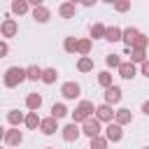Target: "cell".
<instances>
[{
    "label": "cell",
    "mask_w": 149,
    "mask_h": 149,
    "mask_svg": "<svg viewBox=\"0 0 149 149\" xmlns=\"http://www.w3.org/2000/svg\"><path fill=\"white\" fill-rule=\"evenodd\" d=\"M26 79H30V81L42 79V68H40V65H28V68H26Z\"/></svg>",
    "instance_id": "26"
},
{
    "label": "cell",
    "mask_w": 149,
    "mask_h": 149,
    "mask_svg": "<svg viewBox=\"0 0 149 149\" xmlns=\"http://www.w3.org/2000/svg\"><path fill=\"white\" fill-rule=\"evenodd\" d=\"M114 9H116V12H128V9H130V2L119 0V2H114Z\"/></svg>",
    "instance_id": "34"
},
{
    "label": "cell",
    "mask_w": 149,
    "mask_h": 149,
    "mask_svg": "<svg viewBox=\"0 0 149 149\" xmlns=\"http://www.w3.org/2000/svg\"><path fill=\"white\" fill-rule=\"evenodd\" d=\"M56 79H58V70H56V68H44V70H42V79H40V81H44V84H56Z\"/></svg>",
    "instance_id": "18"
},
{
    "label": "cell",
    "mask_w": 149,
    "mask_h": 149,
    "mask_svg": "<svg viewBox=\"0 0 149 149\" xmlns=\"http://www.w3.org/2000/svg\"><path fill=\"white\" fill-rule=\"evenodd\" d=\"M142 112L149 116V100H144V102H142Z\"/></svg>",
    "instance_id": "37"
},
{
    "label": "cell",
    "mask_w": 149,
    "mask_h": 149,
    "mask_svg": "<svg viewBox=\"0 0 149 149\" xmlns=\"http://www.w3.org/2000/svg\"><path fill=\"white\" fill-rule=\"evenodd\" d=\"M105 30H107V26L93 23V26H91V37H93V40H105Z\"/></svg>",
    "instance_id": "28"
},
{
    "label": "cell",
    "mask_w": 149,
    "mask_h": 149,
    "mask_svg": "<svg viewBox=\"0 0 149 149\" xmlns=\"http://www.w3.org/2000/svg\"><path fill=\"white\" fill-rule=\"evenodd\" d=\"M137 35H140V30H137V28H126V30H121V40L126 42V49H130V47H133V42L137 40Z\"/></svg>",
    "instance_id": "16"
},
{
    "label": "cell",
    "mask_w": 149,
    "mask_h": 149,
    "mask_svg": "<svg viewBox=\"0 0 149 149\" xmlns=\"http://www.w3.org/2000/svg\"><path fill=\"white\" fill-rule=\"evenodd\" d=\"M77 54H79V56H88V54H91V40H88V37L77 40Z\"/></svg>",
    "instance_id": "23"
},
{
    "label": "cell",
    "mask_w": 149,
    "mask_h": 149,
    "mask_svg": "<svg viewBox=\"0 0 149 149\" xmlns=\"http://www.w3.org/2000/svg\"><path fill=\"white\" fill-rule=\"evenodd\" d=\"M121 137H123V128L116 126V123H107V128H105V140H107V142H119Z\"/></svg>",
    "instance_id": "8"
},
{
    "label": "cell",
    "mask_w": 149,
    "mask_h": 149,
    "mask_svg": "<svg viewBox=\"0 0 149 149\" xmlns=\"http://www.w3.org/2000/svg\"><path fill=\"white\" fill-rule=\"evenodd\" d=\"M40 130H42V135H54L58 130V121L54 116H47V119L40 121Z\"/></svg>",
    "instance_id": "11"
},
{
    "label": "cell",
    "mask_w": 149,
    "mask_h": 149,
    "mask_svg": "<svg viewBox=\"0 0 149 149\" xmlns=\"http://www.w3.org/2000/svg\"><path fill=\"white\" fill-rule=\"evenodd\" d=\"M65 114H68V107H65L63 102H54V105H51V116H54L56 121H58V119H63Z\"/></svg>",
    "instance_id": "27"
},
{
    "label": "cell",
    "mask_w": 149,
    "mask_h": 149,
    "mask_svg": "<svg viewBox=\"0 0 149 149\" xmlns=\"http://www.w3.org/2000/svg\"><path fill=\"white\" fill-rule=\"evenodd\" d=\"M95 112V105L91 100H81L77 105V109L72 112V123H84L86 119H91V114Z\"/></svg>",
    "instance_id": "2"
},
{
    "label": "cell",
    "mask_w": 149,
    "mask_h": 149,
    "mask_svg": "<svg viewBox=\"0 0 149 149\" xmlns=\"http://www.w3.org/2000/svg\"><path fill=\"white\" fill-rule=\"evenodd\" d=\"M105 40L107 42H121V28L119 26H109L105 30Z\"/></svg>",
    "instance_id": "20"
},
{
    "label": "cell",
    "mask_w": 149,
    "mask_h": 149,
    "mask_svg": "<svg viewBox=\"0 0 149 149\" xmlns=\"http://www.w3.org/2000/svg\"><path fill=\"white\" fill-rule=\"evenodd\" d=\"M58 14H61L63 19H72V16L77 14V5H74V2H61V5H58Z\"/></svg>",
    "instance_id": "15"
},
{
    "label": "cell",
    "mask_w": 149,
    "mask_h": 149,
    "mask_svg": "<svg viewBox=\"0 0 149 149\" xmlns=\"http://www.w3.org/2000/svg\"><path fill=\"white\" fill-rule=\"evenodd\" d=\"M81 133L91 140V137H98L100 135V121L95 119V116H91V119H86L84 123H81Z\"/></svg>",
    "instance_id": "3"
},
{
    "label": "cell",
    "mask_w": 149,
    "mask_h": 149,
    "mask_svg": "<svg viewBox=\"0 0 149 149\" xmlns=\"http://www.w3.org/2000/svg\"><path fill=\"white\" fill-rule=\"evenodd\" d=\"M5 133H7V130H5V128H2V126H0V142H2V140H5Z\"/></svg>",
    "instance_id": "38"
},
{
    "label": "cell",
    "mask_w": 149,
    "mask_h": 149,
    "mask_svg": "<svg viewBox=\"0 0 149 149\" xmlns=\"http://www.w3.org/2000/svg\"><path fill=\"white\" fill-rule=\"evenodd\" d=\"M77 70H79V72H91V70H93V58H91V56H81V58L77 61Z\"/></svg>",
    "instance_id": "25"
},
{
    "label": "cell",
    "mask_w": 149,
    "mask_h": 149,
    "mask_svg": "<svg viewBox=\"0 0 149 149\" xmlns=\"http://www.w3.org/2000/svg\"><path fill=\"white\" fill-rule=\"evenodd\" d=\"M147 44H149V37L140 33V35H137V40L133 42V47H130V49H147Z\"/></svg>",
    "instance_id": "33"
},
{
    "label": "cell",
    "mask_w": 149,
    "mask_h": 149,
    "mask_svg": "<svg viewBox=\"0 0 149 149\" xmlns=\"http://www.w3.org/2000/svg\"><path fill=\"white\" fill-rule=\"evenodd\" d=\"M5 142H7L9 147H16V144L23 142V133H21L19 128H9V130L5 133Z\"/></svg>",
    "instance_id": "13"
},
{
    "label": "cell",
    "mask_w": 149,
    "mask_h": 149,
    "mask_svg": "<svg viewBox=\"0 0 149 149\" xmlns=\"http://www.w3.org/2000/svg\"><path fill=\"white\" fill-rule=\"evenodd\" d=\"M95 119L98 121H105V123H112V119H114V109L109 107V105H98L95 107Z\"/></svg>",
    "instance_id": "7"
},
{
    "label": "cell",
    "mask_w": 149,
    "mask_h": 149,
    "mask_svg": "<svg viewBox=\"0 0 149 149\" xmlns=\"http://www.w3.org/2000/svg\"><path fill=\"white\" fill-rule=\"evenodd\" d=\"M40 121H42V119H40V114H37V112H28V114H26V119H23V123H26L30 130L40 128Z\"/></svg>",
    "instance_id": "22"
},
{
    "label": "cell",
    "mask_w": 149,
    "mask_h": 149,
    "mask_svg": "<svg viewBox=\"0 0 149 149\" xmlns=\"http://www.w3.org/2000/svg\"><path fill=\"white\" fill-rule=\"evenodd\" d=\"M9 54V47H7V42L5 40H0V58H5Z\"/></svg>",
    "instance_id": "35"
},
{
    "label": "cell",
    "mask_w": 149,
    "mask_h": 149,
    "mask_svg": "<svg viewBox=\"0 0 149 149\" xmlns=\"http://www.w3.org/2000/svg\"><path fill=\"white\" fill-rule=\"evenodd\" d=\"M133 121V114H130V109H126V107H121V109H114V123L116 126H126V123H130Z\"/></svg>",
    "instance_id": "10"
},
{
    "label": "cell",
    "mask_w": 149,
    "mask_h": 149,
    "mask_svg": "<svg viewBox=\"0 0 149 149\" xmlns=\"http://www.w3.org/2000/svg\"><path fill=\"white\" fill-rule=\"evenodd\" d=\"M121 93H123V91H121V86H116V84L107 86V88H105V105H109V107H112V105H116V102L121 100Z\"/></svg>",
    "instance_id": "5"
},
{
    "label": "cell",
    "mask_w": 149,
    "mask_h": 149,
    "mask_svg": "<svg viewBox=\"0 0 149 149\" xmlns=\"http://www.w3.org/2000/svg\"><path fill=\"white\" fill-rule=\"evenodd\" d=\"M33 19H35L37 23H47V21L51 19V12H49V7H44V5H37V7H33Z\"/></svg>",
    "instance_id": "12"
},
{
    "label": "cell",
    "mask_w": 149,
    "mask_h": 149,
    "mask_svg": "<svg viewBox=\"0 0 149 149\" xmlns=\"http://www.w3.org/2000/svg\"><path fill=\"white\" fill-rule=\"evenodd\" d=\"M61 93H63V98H65V100H74V98H79L81 86H79L77 81H65V84L61 86Z\"/></svg>",
    "instance_id": "4"
},
{
    "label": "cell",
    "mask_w": 149,
    "mask_h": 149,
    "mask_svg": "<svg viewBox=\"0 0 149 149\" xmlns=\"http://www.w3.org/2000/svg\"><path fill=\"white\" fill-rule=\"evenodd\" d=\"M21 81H26V68H19V65H12L5 70V77H2V84L7 88H16Z\"/></svg>",
    "instance_id": "1"
},
{
    "label": "cell",
    "mask_w": 149,
    "mask_h": 149,
    "mask_svg": "<svg viewBox=\"0 0 149 149\" xmlns=\"http://www.w3.org/2000/svg\"><path fill=\"white\" fill-rule=\"evenodd\" d=\"M142 149H149V147H142Z\"/></svg>",
    "instance_id": "40"
},
{
    "label": "cell",
    "mask_w": 149,
    "mask_h": 149,
    "mask_svg": "<svg viewBox=\"0 0 149 149\" xmlns=\"http://www.w3.org/2000/svg\"><path fill=\"white\" fill-rule=\"evenodd\" d=\"M63 49L68 54H77V37H65L63 40Z\"/></svg>",
    "instance_id": "31"
},
{
    "label": "cell",
    "mask_w": 149,
    "mask_h": 149,
    "mask_svg": "<svg viewBox=\"0 0 149 149\" xmlns=\"http://www.w3.org/2000/svg\"><path fill=\"white\" fill-rule=\"evenodd\" d=\"M26 107H28L30 112H37V109L42 107V95H40V93H35V91H33V93H28V95H26Z\"/></svg>",
    "instance_id": "14"
},
{
    "label": "cell",
    "mask_w": 149,
    "mask_h": 149,
    "mask_svg": "<svg viewBox=\"0 0 149 149\" xmlns=\"http://www.w3.org/2000/svg\"><path fill=\"white\" fill-rule=\"evenodd\" d=\"M23 114L19 112V109H12V112H7V121H9V126L12 128H19V123H23Z\"/></svg>",
    "instance_id": "21"
},
{
    "label": "cell",
    "mask_w": 149,
    "mask_h": 149,
    "mask_svg": "<svg viewBox=\"0 0 149 149\" xmlns=\"http://www.w3.org/2000/svg\"><path fill=\"white\" fill-rule=\"evenodd\" d=\"M44 149H56V147H44Z\"/></svg>",
    "instance_id": "39"
},
{
    "label": "cell",
    "mask_w": 149,
    "mask_h": 149,
    "mask_svg": "<svg viewBox=\"0 0 149 149\" xmlns=\"http://www.w3.org/2000/svg\"><path fill=\"white\" fill-rule=\"evenodd\" d=\"M105 63H107V68H116V70H119V65H121L123 61L119 58V54H107V56H105Z\"/></svg>",
    "instance_id": "32"
},
{
    "label": "cell",
    "mask_w": 149,
    "mask_h": 149,
    "mask_svg": "<svg viewBox=\"0 0 149 149\" xmlns=\"http://www.w3.org/2000/svg\"><path fill=\"white\" fill-rule=\"evenodd\" d=\"M28 9H30L28 0H14V2H12V12H14V14H19V16L28 14Z\"/></svg>",
    "instance_id": "19"
},
{
    "label": "cell",
    "mask_w": 149,
    "mask_h": 149,
    "mask_svg": "<svg viewBox=\"0 0 149 149\" xmlns=\"http://www.w3.org/2000/svg\"><path fill=\"white\" fill-rule=\"evenodd\" d=\"M135 72H137V70H135L133 63H121V65H119V77H121V79H133Z\"/></svg>",
    "instance_id": "17"
},
{
    "label": "cell",
    "mask_w": 149,
    "mask_h": 149,
    "mask_svg": "<svg viewBox=\"0 0 149 149\" xmlns=\"http://www.w3.org/2000/svg\"><path fill=\"white\" fill-rule=\"evenodd\" d=\"M61 133H63V140L65 142H77L79 135H81V128L77 123H68L65 128H61Z\"/></svg>",
    "instance_id": "6"
},
{
    "label": "cell",
    "mask_w": 149,
    "mask_h": 149,
    "mask_svg": "<svg viewBox=\"0 0 149 149\" xmlns=\"http://www.w3.org/2000/svg\"><path fill=\"white\" fill-rule=\"evenodd\" d=\"M0 149H2V147H0Z\"/></svg>",
    "instance_id": "41"
},
{
    "label": "cell",
    "mask_w": 149,
    "mask_h": 149,
    "mask_svg": "<svg viewBox=\"0 0 149 149\" xmlns=\"http://www.w3.org/2000/svg\"><path fill=\"white\" fill-rule=\"evenodd\" d=\"M107 140H105V135H98V137H91V147L88 149H107Z\"/></svg>",
    "instance_id": "30"
},
{
    "label": "cell",
    "mask_w": 149,
    "mask_h": 149,
    "mask_svg": "<svg viewBox=\"0 0 149 149\" xmlns=\"http://www.w3.org/2000/svg\"><path fill=\"white\" fill-rule=\"evenodd\" d=\"M140 70H142V74H144V77L149 79V61H144V63L140 65Z\"/></svg>",
    "instance_id": "36"
},
{
    "label": "cell",
    "mask_w": 149,
    "mask_h": 149,
    "mask_svg": "<svg viewBox=\"0 0 149 149\" xmlns=\"http://www.w3.org/2000/svg\"><path fill=\"white\" fill-rule=\"evenodd\" d=\"M16 30H19V26H16L14 19H5V21L0 23V35H2V37H14Z\"/></svg>",
    "instance_id": "9"
},
{
    "label": "cell",
    "mask_w": 149,
    "mask_h": 149,
    "mask_svg": "<svg viewBox=\"0 0 149 149\" xmlns=\"http://www.w3.org/2000/svg\"><path fill=\"white\" fill-rule=\"evenodd\" d=\"M98 84H100L102 88H107V86H112V72H107V70H102V72H98Z\"/></svg>",
    "instance_id": "29"
},
{
    "label": "cell",
    "mask_w": 149,
    "mask_h": 149,
    "mask_svg": "<svg viewBox=\"0 0 149 149\" xmlns=\"http://www.w3.org/2000/svg\"><path fill=\"white\" fill-rule=\"evenodd\" d=\"M147 61V49H130V63L135 65V63H144Z\"/></svg>",
    "instance_id": "24"
}]
</instances>
